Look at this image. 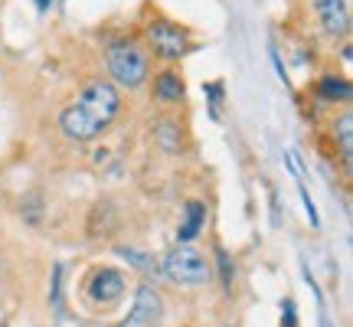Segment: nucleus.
Instances as JSON below:
<instances>
[{
    "label": "nucleus",
    "mask_w": 353,
    "mask_h": 327,
    "mask_svg": "<svg viewBox=\"0 0 353 327\" xmlns=\"http://www.w3.org/2000/svg\"><path fill=\"white\" fill-rule=\"evenodd\" d=\"M121 112V95L118 86L105 82V79H92L76 101H69L59 112V128L69 141L76 144H92L99 141L108 128L114 125V118Z\"/></svg>",
    "instance_id": "f257e3e1"
},
{
    "label": "nucleus",
    "mask_w": 353,
    "mask_h": 327,
    "mask_svg": "<svg viewBox=\"0 0 353 327\" xmlns=\"http://www.w3.org/2000/svg\"><path fill=\"white\" fill-rule=\"evenodd\" d=\"M105 63L108 72L118 86L125 88H141L151 76V56L141 46L138 39H118L105 50Z\"/></svg>",
    "instance_id": "f03ea898"
},
{
    "label": "nucleus",
    "mask_w": 353,
    "mask_h": 327,
    "mask_svg": "<svg viewBox=\"0 0 353 327\" xmlns=\"http://www.w3.org/2000/svg\"><path fill=\"white\" fill-rule=\"evenodd\" d=\"M161 272H164L174 285L180 288H200L210 281L213 275V268L206 262V255L200 249H193L190 242H176L174 249L164 255V262H161Z\"/></svg>",
    "instance_id": "7ed1b4c3"
},
{
    "label": "nucleus",
    "mask_w": 353,
    "mask_h": 327,
    "mask_svg": "<svg viewBox=\"0 0 353 327\" xmlns=\"http://www.w3.org/2000/svg\"><path fill=\"white\" fill-rule=\"evenodd\" d=\"M144 39H148V46H151L154 56L164 59V63H180V59L190 52L187 26L174 23V20H167V17H154V20H148V26H144Z\"/></svg>",
    "instance_id": "20e7f679"
},
{
    "label": "nucleus",
    "mask_w": 353,
    "mask_h": 327,
    "mask_svg": "<svg viewBox=\"0 0 353 327\" xmlns=\"http://www.w3.org/2000/svg\"><path fill=\"white\" fill-rule=\"evenodd\" d=\"M121 295H125V275L118 272V268H95L85 281V298L92 304H101V308H108V304L121 301Z\"/></svg>",
    "instance_id": "39448f33"
},
{
    "label": "nucleus",
    "mask_w": 353,
    "mask_h": 327,
    "mask_svg": "<svg viewBox=\"0 0 353 327\" xmlns=\"http://www.w3.org/2000/svg\"><path fill=\"white\" fill-rule=\"evenodd\" d=\"M161 317H164V304H161V295L154 285H141L138 295H134V304H131V311L128 317L121 321L118 327H157L161 324Z\"/></svg>",
    "instance_id": "423d86ee"
},
{
    "label": "nucleus",
    "mask_w": 353,
    "mask_h": 327,
    "mask_svg": "<svg viewBox=\"0 0 353 327\" xmlns=\"http://www.w3.org/2000/svg\"><path fill=\"white\" fill-rule=\"evenodd\" d=\"M317 7V20L324 26V33L334 39H343L350 33V10H347V0H314Z\"/></svg>",
    "instance_id": "0eeeda50"
},
{
    "label": "nucleus",
    "mask_w": 353,
    "mask_h": 327,
    "mask_svg": "<svg viewBox=\"0 0 353 327\" xmlns=\"http://www.w3.org/2000/svg\"><path fill=\"white\" fill-rule=\"evenodd\" d=\"M154 99L164 101V105H176V101H183L187 95V86H183V76L176 72V69H161L157 76H154Z\"/></svg>",
    "instance_id": "6e6552de"
},
{
    "label": "nucleus",
    "mask_w": 353,
    "mask_h": 327,
    "mask_svg": "<svg viewBox=\"0 0 353 327\" xmlns=\"http://www.w3.org/2000/svg\"><path fill=\"white\" fill-rule=\"evenodd\" d=\"M154 141L164 148L167 154H180L183 151V128H180V121L176 118H157L151 128Z\"/></svg>",
    "instance_id": "1a4fd4ad"
},
{
    "label": "nucleus",
    "mask_w": 353,
    "mask_h": 327,
    "mask_svg": "<svg viewBox=\"0 0 353 327\" xmlns=\"http://www.w3.org/2000/svg\"><path fill=\"white\" fill-rule=\"evenodd\" d=\"M183 226L176 229V242H190L196 232L203 229V223H206V203L200 200H190L187 206H183Z\"/></svg>",
    "instance_id": "9d476101"
},
{
    "label": "nucleus",
    "mask_w": 353,
    "mask_h": 327,
    "mask_svg": "<svg viewBox=\"0 0 353 327\" xmlns=\"http://www.w3.org/2000/svg\"><path fill=\"white\" fill-rule=\"evenodd\" d=\"M334 141L341 144L343 167H350L353 164V115L350 112H341V118L334 121Z\"/></svg>",
    "instance_id": "9b49d317"
},
{
    "label": "nucleus",
    "mask_w": 353,
    "mask_h": 327,
    "mask_svg": "<svg viewBox=\"0 0 353 327\" xmlns=\"http://www.w3.org/2000/svg\"><path fill=\"white\" fill-rule=\"evenodd\" d=\"M317 92L330 101H350V82H347V79L324 76L321 82H317Z\"/></svg>",
    "instance_id": "f8f14e48"
},
{
    "label": "nucleus",
    "mask_w": 353,
    "mask_h": 327,
    "mask_svg": "<svg viewBox=\"0 0 353 327\" xmlns=\"http://www.w3.org/2000/svg\"><path fill=\"white\" fill-rule=\"evenodd\" d=\"M118 255L128 259V262L134 265L138 272H144V275H157V262H154L151 255H144V252H138V249H125V246H118Z\"/></svg>",
    "instance_id": "ddd939ff"
},
{
    "label": "nucleus",
    "mask_w": 353,
    "mask_h": 327,
    "mask_svg": "<svg viewBox=\"0 0 353 327\" xmlns=\"http://www.w3.org/2000/svg\"><path fill=\"white\" fill-rule=\"evenodd\" d=\"M63 275L65 265H56L52 268V308H56V315H63Z\"/></svg>",
    "instance_id": "4468645a"
},
{
    "label": "nucleus",
    "mask_w": 353,
    "mask_h": 327,
    "mask_svg": "<svg viewBox=\"0 0 353 327\" xmlns=\"http://www.w3.org/2000/svg\"><path fill=\"white\" fill-rule=\"evenodd\" d=\"M20 213H23L30 223H39V216H43V200H39V193H33L26 203H20Z\"/></svg>",
    "instance_id": "2eb2a0df"
},
{
    "label": "nucleus",
    "mask_w": 353,
    "mask_h": 327,
    "mask_svg": "<svg viewBox=\"0 0 353 327\" xmlns=\"http://www.w3.org/2000/svg\"><path fill=\"white\" fill-rule=\"evenodd\" d=\"M203 95H210V101H213V118H219V101H223V86H219V82H206V86H203Z\"/></svg>",
    "instance_id": "dca6fc26"
},
{
    "label": "nucleus",
    "mask_w": 353,
    "mask_h": 327,
    "mask_svg": "<svg viewBox=\"0 0 353 327\" xmlns=\"http://www.w3.org/2000/svg\"><path fill=\"white\" fill-rule=\"evenodd\" d=\"M216 255H219V265H223V281H232V272H236V268H232V262H229V255H226V249H216Z\"/></svg>",
    "instance_id": "f3484780"
},
{
    "label": "nucleus",
    "mask_w": 353,
    "mask_h": 327,
    "mask_svg": "<svg viewBox=\"0 0 353 327\" xmlns=\"http://www.w3.org/2000/svg\"><path fill=\"white\" fill-rule=\"evenodd\" d=\"M301 200H304V210H307V219H311V226H321V219H317V206H314V200L307 197V190H301Z\"/></svg>",
    "instance_id": "a211bd4d"
},
{
    "label": "nucleus",
    "mask_w": 353,
    "mask_h": 327,
    "mask_svg": "<svg viewBox=\"0 0 353 327\" xmlns=\"http://www.w3.org/2000/svg\"><path fill=\"white\" fill-rule=\"evenodd\" d=\"M285 327H298V317H294V301H285Z\"/></svg>",
    "instance_id": "6ab92c4d"
},
{
    "label": "nucleus",
    "mask_w": 353,
    "mask_h": 327,
    "mask_svg": "<svg viewBox=\"0 0 353 327\" xmlns=\"http://www.w3.org/2000/svg\"><path fill=\"white\" fill-rule=\"evenodd\" d=\"M52 3H56V0H37V7H39V13H46L52 7Z\"/></svg>",
    "instance_id": "aec40b11"
},
{
    "label": "nucleus",
    "mask_w": 353,
    "mask_h": 327,
    "mask_svg": "<svg viewBox=\"0 0 353 327\" xmlns=\"http://www.w3.org/2000/svg\"><path fill=\"white\" fill-rule=\"evenodd\" d=\"M0 327H7V324H0Z\"/></svg>",
    "instance_id": "412c9836"
}]
</instances>
